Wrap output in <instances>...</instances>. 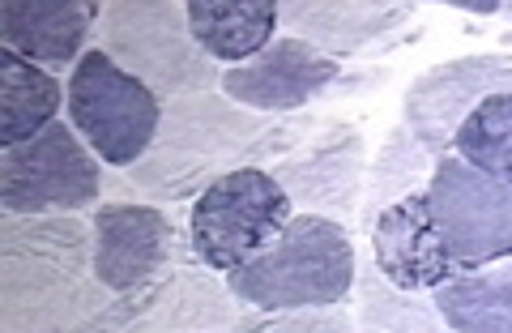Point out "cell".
<instances>
[{
    "label": "cell",
    "mask_w": 512,
    "mask_h": 333,
    "mask_svg": "<svg viewBox=\"0 0 512 333\" xmlns=\"http://www.w3.org/2000/svg\"><path fill=\"white\" fill-rule=\"evenodd\" d=\"M128 299H137L158 333H231L239 321L227 278H218L210 265H201L188 240L175 252L171 269L146 295Z\"/></svg>",
    "instance_id": "4fadbf2b"
},
{
    "label": "cell",
    "mask_w": 512,
    "mask_h": 333,
    "mask_svg": "<svg viewBox=\"0 0 512 333\" xmlns=\"http://www.w3.org/2000/svg\"><path fill=\"white\" fill-rule=\"evenodd\" d=\"M453 150L487 180L512 188V90L483 99L457 129Z\"/></svg>",
    "instance_id": "7402d4cb"
},
{
    "label": "cell",
    "mask_w": 512,
    "mask_h": 333,
    "mask_svg": "<svg viewBox=\"0 0 512 333\" xmlns=\"http://www.w3.org/2000/svg\"><path fill=\"white\" fill-rule=\"evenodd\" d=\"M372 261L393 287L402 291H436L461 269L448 257V244L436 227L427 193L397 201L372 227Z\"/></svg>",
    "instance_id": "7c38bea8"
},
{
    "label": "cell",
    "mask_w": 512,
    "mask_h": 333,
    "mask_svg": "<svg viewBox=\"0 0 512 333\" xmlns=\"http://www.w3.org/2000/svg\"><path fill=\"white\" fill-rule=\"evenodd\" d=\"M329 120L320 116H282V120H269L261 137L252 141V146L235 158V167H252V163H282V158H291L295 150H303L308 141L325 129Z\"/></svg>",
    "instance_id": "d4e9b609"
},
{
    "label": "cell",
    "mask_w": 512,
    "mask_h": 333,
    "mask_svg": "<svg viewBox=\"0 0 512 333\" xmlns=\"http://www.w3.org/2000/svg\"><path fill=\"white\" fill-rule=\"evenodd\" d=\"M222 171H231V167L227 163H214V158H197V154L150 146L133 167H128V180L137 184L141 197L180 205V201H197L205 188H210L222 176Z\"/></svg>",
    "instance_id": "603a6c76"
},
{
    "label": "cell",
    "mask_w": 512,
    "mask_h": 333,
    "mask_svg": "<svg viewBox=\"0 0 512 333\" xmlns=\"http://www.w3.org/2000/svg\"><path fill=\"white\" fill-rule=\"evenodd\" d=\"M342 60L316 52L312 43L295 35H282L248 65H235L222 73V94L239 107L269 111V116H295L299 107L329 94L342 77Z\"/></svg>",
    "instance_id": "8fae6325"
},
{
    "label": "cell",
    "mask_w": 512,
    "mask_h": 333,
    "mask_svg": "<svg viewBox=\"0 0 512 333\" xmlns=\"http://www.w3.org/2000/svg\"><path fill=\"white\" fill-rule=\"evenodd\" d=\"M103 52L141 77L158 99L214 90L222 73L197 47L188 26V5L175 0H116L103 9Z\"/></svg>",
    "instance_id": "277c9868"
},
{
    "label": "cell",
    "mask_w": 512,
    "mask_h": 333,
    "mask_svg": "<svg viewBox=\"0 0 512 333\" xmlns=\"http://www.w3.org/2000/svg\"><path fill=\"white\" fill-rule=\"evenodd\" d=\"M60 99L64 90L56 73L0 47V150L22 146V141L39 137L47 124H56Z\"/></svg>",
    "instance_id": "ffe728a7"
},
{
    "label": "cell",
    "mask_w": 512,
    "mask_h": 333,
    "mask_svg": "<svg viewBox=\"0 0 512 333\" xmlns=\"http://www.w3.org/2000/svg\"><path fill=\"white\" fill-rule=\"evenodd\" d=\"M69 124L107 167L128 171L154 146L163 99L103 47H90L69 73Z\"/></svg>",
    "instance_id": "5b68a950"
},
{
    "label": "cell",
    "mask_w": 512,
    "mask_h": 333,
    "mask_svg": "<svg viewBox=\"0 0 512 333\" xmlns=\"http://www.w3.org/2000/svg\"><path fill=\"white\" fill-rule=\"evenodd\" d=\"M359 278V252L342 222L295 214L291 227L278 235L256 261L227 274V287L239 304L282 312L312 304H346Z\"/></svg>",
    "instance_id": "7a4b0ae2"
},
{
    "label": "cell",
    "mask_w": 512,
    "mask_h": 333,
    "mask_svg": "<svg viewBox=\"0 0 512 333\" xmlns=\"http://www.w3.org/2000/svg\"><path fill=\"white\" fill-rule=\"evenodd\" d=\"M94 278L111 295H146L171 269L184 235L150 201H103L90 218Z\"/></svg>",
    "instance_id": "ba28073f"
},
{
    "label": "cell",
    "mask_w": 512,
    "mask_h": 333,
    "mask_svg": "<svg viewBox=\"0 0 512 333\" xmlns=\"http://www.w3.org/2000/svg\"><path fill=\"white\" fill-rule=\"evenodd\" d=\"M414 18V5H376V0H291L278 5V22L295 39L312 43L333 60L372 52Z\"/></svg>",
    "instance_id": "9a60e30c"
},
{
    "label": "cell",
    "mask_w": 512,
    "mask_h": 333,
    "mask_svg": "<svg viewBox=\"0 0 512 333\" xmlns=\"http://www.w3.org/2000/svg\"><path fill=\"white\" fill-rule=\"evenodd\" d=\"M359 333H448L436 299L423 291H402L376 269V261H359Z\"/></svg>",
    "instance_id": "44dd1931"
},
{
    "label": "cell",
    "mask_w": 512,
    "mask_h": 333,
    "mask_svg": "<svg viewBox=\"0 0 512 333\" xmlns=\"http://www.w3.org/2000/svg\"><path fill=\"white\" fill-rule=\"evenodd\" d=\"M274 180L303 214L346 222L359 218L367 184V141L355 120H329L308 146L274 163Z\"/></svg>",
    "instance_id": "30bf717a"
},
{
    "label": "cell",
    "mask_w": 512,
    "mask_h": 333,
    "mask_svg": "<svg viewBox=\"0 0 512 333\" xmlns=\"http://www.w3.org/2000/svg\"><path fill=\"white\" fill-rule=\"evenodd\" d=\"M188 26L205 56L248 65L274 43L278 5L274 0H188Z\"/></svg>",
    "instance_id": "e0dca14e"
},
{
    "label": "cell",
    "mask_w": 512,
    "mask_h": 333,
    "mask_svg": "<svg viewBox=\"0 0 512 333\" xmlns=\"http://www.w3.org/2000/svg\"><path fill=\"white\" fill-rule=\"evenodd\" d=\"M99 13L94 0H9L0 5V43L47 73L77 69Z\"/></svg>",
    "instance_id": "2e32d148"
},
{
    "label": "cell",
    "mask_w": 512,
    "mask_h": 333,
    "mask_svg": "<svg viewBox=\"0 0 512 333\" xmlns=\"http://www.w3.org/2000/svg\"><path fill=\"white\" fill-rule=\"evenodd\" d=\"M504 18H508V22H512V5H504Z\"/></svg>",
    "instance_id": "f1b7e54d"
},
{
    "label": "cell",
    "mask_w": 512,
    "mask_h": 333,
    "mask_svg": "<svg viewBox=\"0 0 512 333\" xmlns=\"http://www.w3.org/2000/svg\"><path fill=\"white\" fill-rule=\"evenodd\" d=\"M440 158L431 154L419 137H414L406 124H393L384 133L376 158L367 163V184H363V201H359V227L372 235L376 218L384 210H393L397 201L427 193L431 176H436Z\"/></svg>",
    "instance_id": "ac0fdd59"
},
{
    "label": "cell",
    "mask_w": 512,
    "mask_h": 333,
    "mask_svg": "<svg viewBox=\"0 0 512 333\" xmlns=\"http://www.w3.org/2000/svg\"><path fill=\"white\" fill-rule=\"evenodd\" d=\"M448 333H512V257L461 269L431 291Z\"/></svg>",
    "instance_id": "d6986e66"
},
{
    "label": "cell",
    "mask_w": 512,
    "mask_h": 333,
    "mask_svg": "<svg viewBox=\"0 0 512 333\" xmlns=\"http://www.w3.org/2000/svg\"><path fill=\"white\" fill-rule=\"evenodd\" d=\"M73 333H158V329L150 325V316L141 312L137 299L116 295L107 308H99L90 321H82Z\"/></svg>",
    "instance_id": "484cf974"
},
{
    "label": "cell",
    "mask_w": 512,
    "mask_h": 333,
    "mask_svg": "<svg viewBox=\"0 0 512 333\" xmlns=\"http://www.w3.org/2000/svg\"><path fill=\"white\" fill-rule=\"evenodd\" d=\"M231 333H355V316L346 304H312V308H282V312H239Z\"/></svg>",
    "instance_id": "cb8c5ba5"
},
{
    "label": "cell",
    "mask_w": 512,
    "mask_h": 333,
    "mask_svg": "<svg viewBox=\"0 0 512 333\" xmlns=\"http://www.w3.org/2000/svg\"><path fill=\"white\" fill-rule=\"evenodd\" d=\"M103 197V167L77 129L47 124L39 137L0 150L5 214H82Z\"/></svg>",
    "instance_id": "8992f818"
},
{
    "label": "cell",
    "mask_w": 512,
    "mask_h": 333,
    "mask_svg": "<svg viewBox=\"0 0 512 333\" xmlns=\"http://www.w3.org/2000/svg\"><path fill=\"white\" fill-rule=\"evenodd\" d=\"M512 90V56L508 52H478L453 56L419 73L402 99V124L423 146L444 158L457 129L470 120V111L491 94Z\"/></svg>",
    "instance_id": "9c48e42d"
},
{
    "label": "cell",
    "mask_w": 512,
    "mask_h": 333,
    "mask_svg": "<svg viewBox=\"0 0 512 333\" xmlns=\"http://www.w3.org/2000/svg\"><path fill=\"white\" fill-rule=\"evenodd\" d=\"M448 5L461 9V13H474V18H491V13H504L500 0H448Z\"/></svg>",
    "instance_id": "83f0119b"
},
{
    "label": "cell",
    "mask_w": 512,
    "mask_h": 333,
    "mask_svg": "<svg viewBox=\"0 0 512 333\" xmlns=\"http://www.w3.org/2000/svg\"><path fill=\"white\" fill-rule=\"evenodd\" d=\"M265 124L269 120H261V111L239 107L227 94L197 90V94H180V99L163 103V124H158L154 146L235 167V158L261 137Z\"/></svg>",
    "instance_id": "5bb4252c"
},
{
    "label": "cell",
    "mask_w": 512,
    "mask_h": 333,
    "mask_svg": "<svg viewBox=\"0 0 512 333\" xmlns=\"http://www.w3.org/2000/svg\"><path fill=\"white\" fill-rule=\"evenodd\" d=\"M427 201L457 269H483L512 257V188L444 154L427 184Z\"/></svg>",
    "instance_id": "52a82bcc"
},
{
    "label": "cell",
    "mask_w": 512,
    "mask_h": 333,
    "mask_svg": "<svg viewBox=\"0 0 512 333\" xmlns=\"http://www.w3.org/2000/svg\"><path fill=\"white\" fill-rule=\"evenodd\" d=\"M295 205L282 193L274 171L265 167H231L192 201L188 210V244L201 265L227 278L231 269L256 261L278 235L291 227Z\"/></svg>",
    "instance_id": "3957f363"
},
{
    "label": "cell",
    "mask_w": 512,
    "mask_h": 333,
    "mask_svg": "<svg viewBox=\"0 0 512 333\" xmlns=\"http://www.w3.org/2000/svg\"><path fill=\"white\" fill-rule=\"evenodd\" d=\"M111 299L94 278V231L82 218H0V333H73Z\"/></svg>",
    "instance_id": "6da1fadb"
},
{
    "label": "cell",
    "mask_w": 512,
    "mask_h": 333,
    "mask_svg": "<svg viewBox=\"0 0 512 333\" xmlns=\"http://www.w3.org/2000/svg\"><path fill=\"white\" fill-rule=\"evenodd\" d=\"M389 82V69H359V73H342L338 86H333V94H367Z\"/></svg>",
    "instance_id": "4316f807"
}]
</instances>
